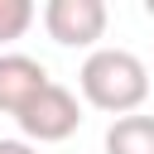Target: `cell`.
<instances>
[{
    "label": "cell",
    "instance_id": "1",
    "mask_svg": "<svg viewBox=\"0 0 154 154\" xmlns=\"http://www.w3.org/2000/svg\"><path fill=\"white\" fill-rule=\"evenodd\" d=\"M82 101L106 111V116H135L149 96V67L130 53V48H91L82 72H77Z\"/></svg>",
    "mask_w": 154,
    "mask_h": 154
},
{
    "label": "cell",
    "instance_id": "2",
    "mask_svg": "<svg viewBox=\"0 0 154 154\" xmlns=\"http://www.w3.org/2000/svg\"><path fill=\"white\" fill-rule=\"evenodd\" d=\"M77 125H82V101H77V91H67L63 82L43 87V91L19 111V130H24L29 144H63L67 135H77Z\"/></svg>",
    "mask_w": 154,
    "mask_h": 154
},
{
    "label": "cell",
    "instance_id": "3",
    "mask_svg": "<svg viewBox=\"0 0 154 154\" xmlns=\"http://www.w3.org/2000/svg\"><path fill=\"white\" fill-rule=\"evenodd\" d=\"M38 19H43V29H48L53 43H63V48H91L106 34L111 10H106V0H48L38 10Z\"/></svg>",
    "mask_w": 154,
    "mask_h": 154
},
{
    "label": "cell",
    "instance_id": "4",
    "mask_svg": "<svg viewBox=\"0 0 154 154\" xmlns=\"http://www.w3.org/2000/svg\"><path fill=\"white\" fill-rule=\"evenodd\" d=\"M43 87H53V77H48V67L38 58H29V53H0V116L19 120V111Z\"/></svg>",
    "mask_w": 154,
    "mask_h": 154
},
{
    "label": "cell",
    "instance_id": "5",
    "mask_svg": "<svg viewBox=\"0 0 154 154\" xmlns=\"http://www.w3.org/2000/svg\"><path fill=\"white\" fill-rule=\"evenodd\" d=\"M106 154H154V116L135 111L106 125Z\"/></svg>",
    "mask_w": 154,
    "mask_h": 154
},
{
    "label": "cell",
    "instance_id": "6",
    "mask_svg": "<svg viewBox=\"0 0 154 154\" xmlns=\"http://www.w3.org/2000/svg\"><path fill=\"white\" fill-rule=\"evenodd\" d=\"M34 5L29 0H0V43H10V38H24V29L34 24Z\"/></svg>",
    "mask_w": 154,
    "mask_h": 154
},
{
    "label": "cell",
    "instance_id": "7",
    "mask_svg": "<svg viewBox=\"0 0 154 154\" xmlns=\"http://www.w3.org/2000/svg\"><path fill=\"white\" fill-rule=\"evenodd\" d=\"M0 154H34L29 140H0Z\"/></svg>",
    "mask_w": 154,
    "mask_h": 154
},
{
    "label": "cell",
    "instance_id": "8",
    "mask_svg": "<svg viewBox=\"0 0 154 154\" xmlns=\"http://www.w3.org/2000/svg\"><path fill=\"white\" fill-rule=\"evenodd\" d=\"M144 14H149V19H154V0H144Z\"/></svg>",
    "mask_w": 154,
    "mask_h": 154
}]
</instances>
